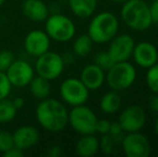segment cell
I'll return each mask as SVG.
<instances>
[{
	"mask_svg": "<svg viewBox=\"0 0 158 157\" xmlns=\"http://www.w3.org/2000/svg\"><path fill=\"white\" fill-rule=\"evenodd\" d=\"M19 110L14 107L12 100L4 98L0 100V124H6L16 118Z\"/></svg>",
	"mask_w": 158,
	"mask_h": 157,
	"instance_id": "23",
	"label": "cell"
},
{
	"mask_svg": "<svg viewBox=\"0 0 158 157\" xmlns=\"http://www.w3.org/2000/svg\"><path fill=\"white\" fill-rule=\"evenodd\" d=\"M154 128H155V134H157V137H158V116H157L156 121H155V126H154Z\"/></svg>",
	"mask_w": 158,
	"mask_h": 157,
	"instance_id": "38",
	"label": "cell"
},
{
	"mask_svg": "<svg viewBox=\"0 0 158 157\" xmlns=\"http://www.w3.org/2000/svg\"><path fill=\"white\" fill-rule=\"evenodd\" d=\"M71 12L80 19H88L97 9V0H68Z\"/></svg>",
	"mask_w": 158,
	"mask_h": 157,
	"instance_id": "19",
	"label": "cell"
},
{
	"mask_svg": "<svg viewBox=\"0 0 158 157\" xmlns=\"http://www.w3.org/2000/svg\"><path fill=\"white\" fill-rule=\"evenodd\" d=\"M122 105V98L119 96L118 92H112L106 93L102 96L100 100V109L102 112L106 114H114L119 110Z\"/></svg>",
	"mask_w": 158,
	"mask_h": 157,
	"instance_id": "21",
	"label": "cell"
},
{
	"mask_svg": "<svg viewBox=\"0 0 158 157\" xmlns=\"http://www.w3.org/2000/svg\"><path fill=\"white\" fill-rule=\"evenodd\" d=\"M24 153H25V152L22 151L21 149H19V147H16L14 145V147H11L9 151H6V153H3V156L4 157H23Z\"/></svg>",
	"mask_w": 158,
	"mask_h": 157,
	"instance_id": "32",
	"label": "cell"
},
{
	"mask_svg": "<svg viewBox=\"0 0 158 157\" xmlns=\"http://www.w3.org/2000/svg\"><path fill=\"white\" fill-rule=\"evenodd\" d=\"M4 2H6V0H0V6H1L2 4L4 3Z\"/></svg>",
	"mask_w": 158,
	"mask_h": 157,
	"instance_id": "40",
	"label": "cell"
},
{
	"mask_svg": "<svg viewBox=\"0 0 158 157\" xmlns=\"http://www.w3.org/2000/svg\"><path fill=\"white\" fill-rule=\"evenodd\" d=\"M113 1H116V2H125L127 0H113Z\"/></svg>",
	"mask_w": 158,
	"mask_h": 157,
	"instance_id": "39",
	"label": "cell"
},
{
	"mask_svg": "<svg viewBox=\"0 0 158 157\" xmlns=\"http://www.w3.org/2000/svg\"><path fill=\"white\" fill-rule=\"evenodd\" d=\"M98 118L92 109L84 105L72 107L68 115V124L77 134H94Z\"/></svg>",
	"mask_w": 158,
	"mask_h": 157,
	"instance_id": "6",
	"label": "cell"
},
{
	"mask_svg": "<svg viewBox=\"0 0 158 157\" xmlns=\"http://www.w3.org/2000/svg\"><path fill=\"white\" fill-rule=\"evenodd\" d=\"M99 151V139L94 134H83L75 143V152L79 156L92 157Z\"/></svg>",
	"mask_w": 158,
	"mask_h": 157,
	"instance_id": "18",
	"label": "cell"
},
{
	"mask_svg": "<svg viewBox=\"0 0 158 157\" xmlns=\"http://www.w3.org/2000/svg\"><path fill=\"white\" fill-rule=\"evenodd\" d=\"M12 102L17 110H21L22 108L25 105V100H24V98H22V97H16V98H14L12 100Z\"/></svg>",
	"mask_w": 158,
	"mask_h": 157,
	"instance_id": "37",
	"label": "cell"
},
{
	"mask_svg": "<svg viewBox=\"0 0 158 157\" xmlns=\"http://www.w3.org/2000/svg\"><path fill=\"white\" fill-rule=\"evenodd\" d=\"M135 78L137 71L135 66L127 60L114 63L106 74V83L115 92H123L129 88L135 83Z\"/></svg>",
	"mask_w": 158,
	"mask_h": 157,
	"instance_id": "5",
	"label": "cell"
},
{
	"mask_svg": "<svg viewBox=\"0 0 158 157\" xmlns=\"http://www.w3.org/2000/svg\"><path fill=\"white\" fill-rule=\"evenodd\" d=\"M22 12L24 16L31 22L42 23L50 15V10L42 0H24L22 3Z\"/></svg>",
	"mask_w": 158,
	"mask_h": 157,
	"instance_id": "16",
	"label": "cell"
},
{
	"mask_svg": "<svg viewBox=\"0 0 158 157\" xmlns=\"http://www.w3.org/2000/svg\"><path fill=\"white\" fill-rule=\"evenodd\" d=\"M148 108L151 111L158 114V94H155V96H153L148 100Z\"/></svg>",
	"mask_w": 158,
	"mask_h": 157,
	"instance_id": "36",
	"label": "cell"
},
{
	"mask_svg": "<svg viewBox=\"0 0 158 157\" xmlns=\"http://www.w3.org/2000/svg\"><path fill=\"white\" fill-rule=\"evenodd\" d=\"M126 132L123 130V128L121 127V125L118 124V122H114V123H111L110 131L109 134L114 139V141L117 144H121L122 140H123L124 136H125Z\"/></svg>",
	"mask_w": 158,
	"mask_h": 157,
	"instance_id": "30",
	"label": "cell"
},
{
	"mask_svg": "<svg viewBox=\"0 0 158 157\" xmlns=\"http://www.w3.org/2000/svg\"><path fill=\"white\" fill-rule=\"evenodd\" d=\"M93 40L88 35H81L73 42L72 51L75 56L86 57L93 50Z\"/></svg>",
	"mask_w": 158,
	"mask_h": 157,
	"instance_id": "22",
	"label": "cell"
},
{
	"mask_svg": "<svg viewBox=\"0 0 158 157\" xmlns=\"http://www.w3.org/2000/svg\"><path fill=\"white\" fill-rule=\"evenodd\" d=\"M98 67H100L104 71H108L113 65H114V60L112 59V57L110 56V54L108 53V51H102L99 52L95 56V63Z\"/></svg>",
	"mask_w": 158,
	"mask_h": 157,
	"instance_id": "25",
	"label": "cell"
},
{
	"mask_svg": "<svg viewBox=\"0 0 158 157\" xmlns=\"http://www.w3.org/2000/svg\"><path fill=\"white\" fill-rule=\"evenodd\" d=\"M118 32V19L111 12H100L93 17L87 35L94 43H108Z\"/></svg>",
	"mask_w": 158,
	"mask_h": 157,
	"instance_id": "3",
	"label": "cell"
},
{
	"mask_svg": "<svg viewBox=\"0 0 158 157\" xmlns=\"http://www.w3.org/2000/svg\"><path fill=\"white\" fill-rule=\"evenodd\" d=\"M146 122V114L142 107L131 105L127 107L118 118V124L126 132H137L144 127Z\"/></svg>",
	"mask_w": 158,
	"mask_h": 157,
	"instance_id": "11",
	"label": "cell"
},
{
	"mask_svg": "<svg viewBox=\"0 0 158 157\" xmlns=\"http://www.w3.org/2000/svg\"><path fill=\"white\" fill-rule=\"evenodd\" d=\"M111 122L108 119H98L97 126H96V132H99L100 134H106L110 131Z\"/></svg>",
	"mask_w": 158,
	"mask_h": 157,
	"instance_id": "31",
	"label": "cell"
},
{
	"mask_svg": "<svg viewBox=\"0 0 158 157\" xmlns=\"http://www.w3.org/2000/svg\"><path fill=\"white\" fill-rule=\"evenodd\" d=\"M1 26H2V17H1V15H0V28H1Z\"/></svg>",
	"mask_w": 158,
	"mask_h": 157,
	"instance_id": "41",
	"label": "cell"
},
{
	"mask_svg": "<svg viewBox=\"0 0 158 157\" xmlns=\"http://www.w3.org/2000/svg\"><path fill=\"white\" fill-rule=\"evenodd\" d=\"M157 56H158V52H157Z\"/></svg>",
	"mask_w": 158,
	"mask_h": 157,
	"instance_id": "42",
	"label": "cell"
},
{
	"mask_svg": "<svg viewBox=\"0 0 158 157\" xmlns=\"http://www.w3.org/2000/svg\"><path fill=\"white\" fill-rule=\"evenodd\" d=\"M51 39L44 30H31L24 39V48L26 53L32 57H39L50 51Z\"/></svg>",
	"mask_w": 158,
	"mask_h": 157,
	"instance_id": "13",
	"label": "cell"
},
{
	"mask_svg": "<svg viewBox=\"0 0 158 157\" xmlns=\"http://www.w3.org/2000/svg\"><path fill=\"white\" fill-rule=\"evenodd\" d=\"M150 13L153 23L158 24V0H154L150 6Z\"/></svg>",
	"mask_w": 158,
	"mask_h": 157,
	"instance_id": "33",
	"label": "cell"
},
{
	"mask_svg": "<svg viewBox=\"0 0 158 157\" xmlns=\"http://www.w3.org/2000/svg\"><path fill=\"white\" fill-rule=\"evenodd\" d=\"M64 64L60 54L48 51L44 54L37 57L35 65V72L37 76L53 81L58 79L63 74Z\"/></svg>",
	"mask_w": 158,
	"mask_h": 157,
	"instance_id": "7",
	"label": "cell"
},
{
	"mask_svg": "<svg viewBox=\"0 0 158 157\" xmlns=\"http://www.w3.org/2000/svg\"><path fill=\"white\" fill-rule=\"evenodd\" d=\"M121 145L123 152L128 157H148L151 154L150 141L140 131L125 134Z\"/></svg>",
	"mask_w": 158,
	"mask_h": 157,
	"instance_id": "9",
	"label": "cell"
},
{
	"mask_svg": "<svg viewBox=\"0 0 158 157\" xmlns=\"http://www.w3.org/2000/svg\"><path fill=\"white\" fill-rule=\"evenodd\" d=\"M13 140L15 147L25 152L39 143L40 132L31 125H23L13 132Z\"/></svg>",
	"mask_w": 158,
	"mask_h": 157,
	"instance_id": "15",
	"label": "cell"
},
{
	"mask_svg": "<svg viewBox=\"0 0 158 157\" xmlns=\"http://www.w3.org/2000/svg\"><path fill=\"white\" fill-rule=\"evenodd\" d=\"M15 59L13 52L9 50H1L0 51V71L6 72V69L10 67V65Z\"/></svg>",
	"mask_w": 158,
	"mask_h": 157,
	"instance_id": "29",
	"label": "cell"
},
{
	"mask_svg": "<svg viewBox=\"0 0 158 157\" xmlns=\"http://www.w3.org/2000/svg\"><path fill=\"white\" fill-rule=\"evenodd\" d=\"M69 111L61 101L54 98L40 100L35 108V118L43 129L50 132H60L68 125Z\"/></svg>",
	"mask_w": 158,
	"mask_h": 157,
	"instance_id": "1",
	"label": "cell"
},
{
	"mask_svg": "<svg viewBox=\"0 0 158 157\" xmlns=\"http://www.w3.org/2000/svg\"><path fill=\"white\" fill-rule=\"evenodd\" d=\"M46 155L48 157H59L61 155V147L59 145H52L48 147Z\"/></svg>",
	"mask_w": 158,
	"mask_h": 157,
	"instance_id": "35",
	"label": "cell"
},
{
	"mask_svg": "<svg viewBox=\"0 0 158 157\" xmlns=\"http://www.w3.org/2000/svg\"><path fill=\"white\" fill-rule=\"evenodd\" d=\"M51 81L42 78L40 76H35L30 83L29 86L30 94L32 97H35L38 100H43L50 97L51 95Z\"/></svg>",
	"mask_w": 158,
	"mask_h": 157,
	"instance_id": "20",
	"label": "cell"
},
{
	"mask_svg": "<svg viewBox=\"0 0 158 157\" xmlns=\"http://www.w3.org/2000/svg\"><path fill=\"white\" fill-rule=\"evenodd\" d=\"M121 19L135 31L148 30L153 24L150 6L144 0H127L121 10Z\"/></svg>",
	"mask_w": 158,
	"mask_h": 157,
	"instance_id": "2",
	"label": "cell"
},
{
	"mask_svg": "<svg viewBox=\"0 0 158 157\" xmlns=\"http://www.w3.org/2000/svg\"><path fill=\"white\" fill-rule=\"evenodd\" d=\"M51 40L56 42H68L75 36L77 28L73 21L61 13H53L45 19V30Z\"/></svg>",
	"mask_w": 158,
	"mask_h": 157,
	"instance_id": "4",
	"label": "cell"
},
{
	"mask_svg": "<svg viewBox=\"0 0 158 157\" xmlns=\"http://www.w3.org/2000/svg\"><path fill=\"white\" fill-rule=\"evenodd\" d=\"M80 80L89 90H97L103 85L106 73L104 70L98 67L96 64H90L82 69Z\"/></svg>",
	"mask_w": 158,
	"mask_h": 157,
	"instance_id": "17",
	"label": "cell"
},
{
	"mask_svg": "<svg viewBox=\"0 0 158 157\" xmlns=\"http://www.w3.org/2000/svg\"><path fill=\"white\" fill-rule=\"evenodd\" d=\"M61 57H63L64 66L72 65V64H74V61H75V55H74V53H73V52L72 53H71V52L64 53V54L61 55Z\"/></svg>",
	"mask_w": 158,
	"mask_h": 157,
	"instance_id": "34",
	"label": "cell"
},
{
	"mask_svg": "<svg viewBox=\"0 0 158 157\" xmlns=\"http://www.w3.org/2000/svg\"><path fill=\"white\" fill-rule=\"evenodd\" d=\"M59 95L64 103L75 107L85 105L89 97V89L80 79L68 78L61 82L59 86Z\"/></svg>",
	"mask_w": 158,
	"mask_h": 157,
	"instance_id": "8",
	"label": "cell"
},
{
	"mask_svg": "<svg viewBox=\"0 0 158 157\" xmlns=\"http://www.w3.org/2000/svg\"><path fill=\"white\" fill-rule=\"evenodd\" d=\"M135 40L129 35H116L110 41L108 53L114 63L126 61L132 56Z\"/></svg>",
	"mask_w": 158,
	"mask_h": 157,
	"instance_id": "12",
	"label": "cell"
},
{
	"mask_svg": "<svg viewBox=\"0 0 158 157\" xmlns=\"http://www.w3.org/2000/svg\"><path fill=\"white\" fill-rule=\"evenodd\" d=\"M6 74L12 87L23 88L28 86L30 81L35 76V68L24 59H14L10 67L6 69Z\"/></svg>",
	"mask_w": 158,
	"mask_h": 157,
	"instance_id": "10",
	"label": "cell"
},
{
	"mask_svg": "<svg viewBox=\"0 0 158 157\" xmlns=\"http://www.w3.org/2000/svg\"><path fill=\"white\" fill-rule=\"evenodd\" d=\"M12 90V85L6 76V72L0 71V100L8 98Z\"/></svg>",
	"mask_w": 158,
	"mask_h": 157,
	"instance_id": "28",
	"label": "cell"
},
{
	"mask_svg": "<svg viewBox=\"0 0 158 157\" xmlns=\"http://www.w3.org/2000/svg\"><path fill=\"white\" fill-rule=\"evenodd\" d=\"M146 85L151 92L158 94V63L148 68L146 72Z\"/></svg>",
	"mask_w": 158,
	"mask_h": 157,
	"instance_id": "24",
	"label": "cell"
},
{
	"mask_svg": "<svg viewBox=\"0 0 158 157\" xmlns=\"http://www.w3.org/2000/svg\"><path fill=\"white\" fill-rule=\"evenodd\" d=\"M14 147L13 134L6 130H0V152L2 154Z\"/></svg>",
	"mask_w": 158,
	"mask_h": 157,
	"instance_id": "27",
	"label": "cell"
},
{
	"mask_svg": "<svg viewBox=\"0 0 158 157\" xmlns=\"http://www.w3.org/2000/svg\"><path fill=\"white\" fill-rule=\"evenodd\" d=\"M117 143L114 141V139L110 136L109 134H102L101 139L99 140V150H101L102 153L110 155L114 151V147Z\"/></svg>",
	"mask_w": 158,
	"mask_h": 157,
	"instance_id": "26",
	"label": "cell"
},
{
	"mask_svg": "<svg viewBox=\"0 0 158 157\" xmlns=\"http://www.w3.org/2000/svg\"><path fill=\"white\" fill-rule=\"evenodd\" d=\"M157 52L158 50L154 44L148 41H143L135 44L132 57L138 66L148 69V68L152 67L153 65L158 63Z\"/></svg>",
	"mask_w": 158,
	"mask_h": 157,
	"instance_id": "14",
	"label": "cell"
}]
</instances>
